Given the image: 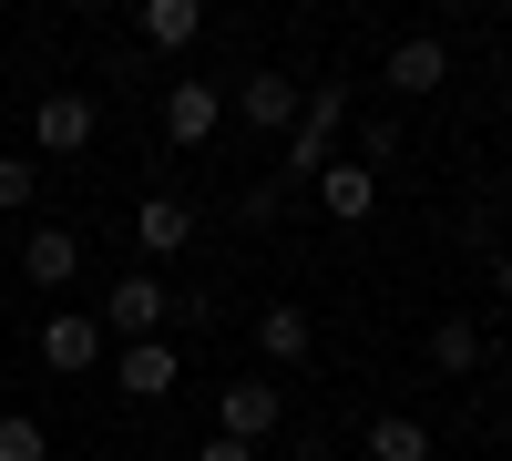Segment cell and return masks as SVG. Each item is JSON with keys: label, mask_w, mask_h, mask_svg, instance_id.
Wrapping results in <instances>:
<instances>
[{"label": "cell", "mask_w": 512, "mask_h": 461, "mask_svg": "<svg viewBox=\"0 0 512 461\" xmlns=\"http://www.w3.org/2000/svg\"><path fill=\"white\" fill-rule=\"evenodd\" d=\"M369 461H431V421H410V410H390V421H369V441H359Z\"/></svg>", "instance_id": "15"}, {"label": "cell", "mask_w": 512, "mask_h": 461, "mask_svg": "<svg viewBox=\"0 0 512 461\" xmlns=\"http://www.w3.org/2000/svg\"><path fill=\"white\" fill-rule=\"evenodd\" d=\"M308 339H318V328H308V308H297V298H277V308H256V359H308Z\"/></svg>", "instance_id": "13"}, {"label": "cell", "mask_w": 512, "mask_h": 461, "mask_svg": "<svg viewBox=\"0 0 512 461\" xmlns=\"http://www.w3.org/2000/svg\"><path fill=\"white\" fill-rule=\"evenodd\" d=\"M31 144H41V154H82V144H93V103H82V93L31 103Z\"/></svg>", "instance_id": "11"}, {"label": "cell", "mask_w": 512, "mask_h": 461, "mask_svg": "<svg viewBox=\"0 0 512 461\" xmlns=\"http://www.w3.org/2000/svg\"><path fill=\"white\" fill-rule=\"evenodd\" d=\"M216 123H226L216 82H175V93H164V144H216Z\"/></svg>", "instance_id": "8"}, {"label": "cell", "mask_w": 512, "mask_h": 461, "mask_svg": "<svg viewBox=\"0 0 512 461\" xmlns=\"http://www.w3.org/2000/svg\"><path fill=\"white\" fill-rule=\"evenodd\" d=\"M297 113H308V93H297L287 72H246V82H236V123H246V134H277V144H287Z\"/></svg>", "instance_id": "3"}, {"label": "cell", "mask_w": 512, "mask_h": 461, "mask_svg": "<svg viewBox=\"0 0 512 461\" xmlns=\"http://www.w3.org/2000/svg\"><path fill=\"white\" fill-rule=\"evenodd\" d=\"M0 461H52V431L31 410H0Z\"/></svg>", "instance_id": "17"}, {"label": "cell", "mask_w": 512, "mask_h": 461, "mask_svg": "<svg viewBox=\"0 0 512 461\" xmlns=\"http://www.w3.org/2000/svg\"><path fill=\"white\" fill-rule=\"evenodd\" d=\"M277 410H287V400H277V380H226L216 431H226V441H267V431H277Z\"/></svg>", "instance_id": "7"}, {"label": "cell", "mask_w": 512, "mask_h": 461, "mask_svg": "<svg viewBox=\"0 0 512 461\" xmlns=\"http://www.w3.org/2000/svg\"><path fill=\"white\" fill-rule=\"evenodd\" d=\"M441 82H451V41L441 31H400L390 41V93L420 103V93H441Z\"/></svg>", "instance_id": "4"}, {"label": "cell", "mask_w": 512, "mask_h": 461, "mask_svg": "<svg viewBox=\"0 0 512 461\" xmlns=\"http://www.w3.org/2000/svg\"><path fill=\"white\" fill-rule=\"evenodd\" d=\"M390 154H400V123H390V113H369V123H359V164L379 175V164H390Z\"/></svg>", "instance_id": "18"}, {"label": "cell", "mask_w": 512, "mask_h": 461, "mask_svg": "<svg viewBox=\"0 0 512 461\" xmlns=\"http://www.w3.org/2000/svg\"><path fill=\"white\" fill-rule=\"evenodd\" d=\"M164 318H175V287L164 277H113L103 287V339H164Z\"/></svg>", "instance_id": "2"}, {"label": "cell", "mask_w": 512, "mask_h": 461, "mask_svg": "<svg viewBox=\"0 0 512 461\" xmlns=\"http://www.w3.org/2000/svg\"><path fill=\"white\" fill-rule=\"evenodd\" d=\"M41 359L62 369H103V318H82V308H52V328H41Z\"/></svg>", "instance_id": "9"}, {"label": "cell", "mask_w": 512, "mask_h": 461, "mask_svg": "<svg viewBox=\"0 0 512 461\" xmlns=\"http://www.w3.org/2000/svg\"><path fill=\"white\" fill-rule=\"evenodd\" d=\"M502 103H512V82H502Z\"/></svg>", "instance_id": "23"}, {"label": "cell", "mask_w": 512, "mask_h": 461, "mask_svg": "<svg viewBox=\"0 0 512 461\" xmlns=\"http://www.w3.org/2000/svg\"><path fill=\"white\" fill-rule=\"evenodd\" d=\"M144 41L154 52H195L205 41V0H144Z\"/></svg>", "instance_id": "14"}, {"label": "cell", "mask_w": 512, "mask_h": 461, "mask_svg": "<svg viewBox=\"0 0 512 461\" xmlns=\"http://www.w3.org/2000/svg\"><path fill=\"white\" fill-rule=\"evenodd\" d=\"M62 11H103V0H62Z\"/></svg>", "instance_id": "22"}, {"label": "cell", "mask_w": 512, "mask_h": 461, "mask_svg": "<svg viewBox=\"0 0 512 461\" xmlns=\"http://www.w3.org/2000/svg\"><path fill=\"white\" fill-rule=\"evenodd\" d=\"M338 113H349V93H338V82H318L308 113L287 123V185H318L328 164H338Z\"/></svg>", "instance_id": "1"}, {"label": "cell", "mask_w": 512, "mask_h": 461, "mask_svg": "<svg viewBox=\"0 0 512 461\" xmlns=\"http://www.w3.org/2000/svg\"><path fill=\"white\" fill-rule=\"evenodd\" d=\"M431 369H441V380H472V369H482V328L472 318H441L431 328Z\"/></svg>", "instance_id": "16"}, {"label": "cell", "mask_w": 512, "mask_h": 461, "mask_svg": "<svg viewBox=\"0 0 512 461\" xmlns=\"http://www.w3.org/2000/svg\"><path fill=\"white\" fill-rule=\"evenodd\" d=\"M195 461H256V441H226L216 431V441H195Z\"/></svg>", "instance_id": "20"}, {"label": "cell", "mask_w": 512, "mask_h": 461, "mask_svg": "<svg viewBox=\"0 0 512 461\" xmlns=\"http://www.w3.org/2000/svg\"><path fill=\"white\" fill-rule=\"evenodd\" d=\"M21 277H31V287H72V277H82V236H72V226H31V236H21Z\"/></svg>", "instance_id": "10"}, {"label": "cell", "mask_w": 512, "mask_h": 461, "mask_svg": "<svg viewBox=\"0 0 512 461\" xmlns=\"http://www.w3.org/2000/svg\"><path fill=\"white\" fill-rule=\"evenodd\" d=\"M21 205H31V164L0 154V216H21Z\"/></svg>", "instance_id": "19"}, {"label": "cell", "mask_w": 512, "mask_h": 461, "mask_svg": "<svg viewBox=\"0 0 512 461\" xmlns=\"http://www.w3.org/2000/svg\"><path fill=\"white\" fill-rule=\"evenodd\" d=\"M175 380H185V359L164 349V339H123V349H113V390H123V400H164Z\"/></svg>", "instance_id": "5"}, {"label": "cell", "mask_w": 512, "mask_h": 461, "mask_svg": "<svg viewBox=\"0 0 512 461\" xmlns=\"http://www.w3.org/2000/svg\"><path fill=\"white\" fill-rule=\"evenodd\" d=\"M492 287H502V298H512V246H492V267H482Z\"/></svg>", "instance_id": "21"}, {"label": "cell", "mask_w": 512, "mask_h": 461, "mask_svg": "<svg viewBox=\"0 0 512 461\" xmlns=\"http://www.w3.org/2000/svg\"><path fill=\"white\" fill-rule=\"evenodd\" d=\"M134 246H144V267L185 257V246H195V205H185V195H144V205H134Z\"/></svg>", "instance_id": "6"}, {"label": "cell", "mask_w": 512, "mask_h": 461, "mask_svg": "<svg viewBox=\"0 0 512 461\" xmlns=\"http://www.w3.org/2000/svg\"><path fill=\"white\" fill-rule=\"evenodd\" d=\"M103 461H113V451H103Z\"/></svg>", "instance_id": "24"}, {"label": "cell", "mask_w": 512, "mask_h": 461, "mask_svg": "<svg viewBox=\"0 0 512 461\" xmlns=\"http://www.w3.org/2000/svg\"><path fill=\"white\" fill-rule=\"evenodd\" d=\"M308 195L328 205V216H338V226H369V205H379V175H369V164L349 154V164H328V175H318Z\"/></svg>", "instance_id": "12"}]
</instances>
